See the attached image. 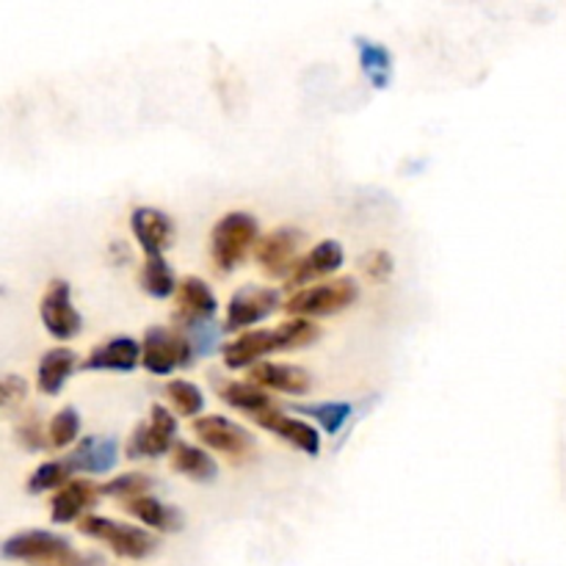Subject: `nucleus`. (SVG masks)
I'll list each match as a JSON object with an SVG mask.
<instances>
[{"mask_svg": "<svg viewBox=\"0 0 566 566\" xmlns=\"http://www.w3.org/2000/svg\"><path fill=\"white\" fill-rule=\"evenodd\" d=\"M175 437H177V418L166 407L155 403L149 409L147 423L138 426L127 440V459H155L164 453L175 451Z\"/></svg>", "mask_w": 566, "mask_h": 566, "instance_id": "6e6552de", "label": "nucleus"}, {"mask_svg": "<svg viewBox=\"0 0 566 566\" xmlns=\"http://www.w3.org/2000/svg\"><path fill=\"white\" fill-rule=\"evenodd\" d=\"M72 473H75V470L70 468L66 459H53V462L39 464L31 473V479H28V492H31V495H42V492L50 490H64L72 481Z\"/></svg>", "mask_w": 566, "mask_h": 566, "instance_id": "bb28decb", "label": "nucleus"}, {"mask_svg": "<svg viewBox=\"0 0 566 566\" xmlns=\"http://www.w3.org/2000/svg\"><path fill=\"white\" fill-rule=\"evenodd\" d=\"M171 470L197 481V484H210L219 475V464H216V459L208 451L182 440H177L175 451H171Z\"/></svg>", "mask_w": 566, "mask_h": 566, "instance_id": "412c9836", "label": "nucleus"}, {"mask_svg": "<svg viewBox=\"0 0 566 566\" xmlns=\"http://www.w3.org/2000/svg\"><path fill=\"white\" fill-rule=\"evenodd\" d=\"M249 376H252V385L263 387V390L287 392V396H304L313 387L307 370L291 363H269V359H263L260 365H254Z\"/></svg>", "mask_w": 566, "mask_h": 566, "instance_id": "a211bd4d", "label": "nucleus"}, {"mask_svg": "<svg viewBox=\"0 0 566 566\" xmlns=\"http://www.w3.org/2000/svg\"><path fill=\"white\" fill-rule=\"evenodd\" d=\"M81 534L92 536V539L103 542L119 558H133V562H142L149 553L158 547L155 536L149 531L136 528V525L116 523V520L97 517V514H88L81 520Z\"/></svg>", "mask_w": 566, "mask_h": 566, "instance_id": "423d86ee", "label": "nucleus"}, {"mask_svg": "<svg viewBox=\"0 0 566 566\" xmlns=\"http://www.w3.org/2000/svg\"><path fill=\"white\" fill-rule=\"evenodd\" d=\"M142 287L147 296L153 298H169L177 293V285L180 282L175 280V271H171V265L166 263L164 258H147L144 260V269H142Z\"/></svg>", "mask_w": 566, "mask_h": 566, "instance_id": "a878e982", "label": "nucleus"}, {"mask_svg": "<svg viewBox=\"0 0 566 566\" xmlns=\"http://www.w3.org/2000/svg\"><path fill=\"white\" fill-rule=\"evenodd\" d=\"M193 346L182 329L149 326L142 340V365L153 376H169L193 363Z\"/></svg>", "mask_w": 566, "mask_h": 566, "instance_id": "39448f33", "label": "nucleus"}, {"mask_svg": "<svg viewBox=\"0 0 566 566\" xmlns=\"http://www.w3.org/2000/svg\"><path fill=\"white\" fill-rule=\"evenodd\" d=\"M219 396L221 401L230 403L232 409H238V412L243 415H252V418L276 409L274 401L269 398V392H265L263 387L252 385V381H224V385H219Z\"/></svg>", "mask_w": 566, "mask_h": 566, "instance_id": "b1692460", "label": "nucleus"}, {"mask_svg": "<svg viewBox=\"0 0 566 566\" xmlns=\"http://www.w3.org/2000/svg\"><path fill=\"white\" fill-rule=\"evenodd\" d=\"M125 506V512L130 514V517L142 520L147 528L153 531H164V534H175V531L182 528V514L177 512L175 506H166V503H160L158 497H136V501H127L122 503Z\"/></svg>", "mask_w": 566, "mask_h": 566, "instance_id": "5701e85b", "label": "nucleus"}, {"mask_svg": "<svg viewBox=\"0 0 566 566\" xmlns=\"http://www.w3.org/2000/svg\"><path fill=\"white\" fill-rule=\"evenodd\" d=\"M175 296H177L175 324L180 326V329H188V326H197V324H210V321L216 318L219 302H216L208 282H202L199 276H186V280H180Z\"/></svg>", "mask_w": 566, "mask_h": 566, "instance_id": "f8f14e48", "label": "nucleus"}, {"mask_svg": "<svg viewBox=\"0 0 566 566\" xmlns=\"http://www.w3.org/2000/svg\"><path fill=\"white\" fill-rule=\"evenodd\" d=\"M3 558L33 566H86V558L59 534L50 531H20L3 542Z\"/></svg>", "mask_w": 566, "mask_h": 566, "instance_id": "7ed1b4c3", "label": "nucleus"}, {"mask_svg": "<svg viewBox=\"0 0 566 566\" xmlns=\"http://www.w3.org/2000/svg\"><path fill=\"white\" fill-rule=\"evenodd\" d=\"M17 440H20V446L28 448V451H42L44 431H42V423H39L36 412H28L25 418L17 420Z\"/></svg>", "mask_w": 566, "mask_h": 566, "instance_id": "473e14b6", "label": "nucleus"}, {"mask_svg": "<svg viewBox=\"0 0 566 566\" xmlns=\"http://www.w3.org/2000/svg\"><path fill=\"white\" fill-rule=\"evenodd\" d=\"M280 307V291L263 285H247L232 293L227 304L224 332H247L249 326L260 324Z\"/></svg>", "mask_w": 566, "mask_h": 566, "instance_id": "9b49d317", "label": "nucleus"}, {"mask_svg": "<svg viewBox=\"0 0 566 566\" xmlns=\"http://www.w3.org/2000/svg\"><path fill=\"white\" fill-rule=\"evenodd\" d=\"M25 392H28L25 381H22L20 376L9 374V376H6V379H3V407L11 409V407H14V403H22V398H25Z\"/></svg>", "mask_w": 566, "mask_h": 566, "instance_id": "72a5a7b5", "label": "nucleus"}, {"mask_svg": "<svg viewBox=\"0 0 566 566\" xmlns=\"http://www.w3.org/2000/svg\"><path fill=\"white\" fill-rule=\"evenodd\" d=\"M293 412L304 415V418H313L318 420L321 429L326 431V434H337V431L343 429V426L348 423V418H352L354 407L348 401H321V403H293Z\"/></svg>", "mask_w": 566, "mask_h": 566, "instance_id": "393cba45", "label": "nucleus"}, {"mask_svg": "<svg viewBox=\"0 0 566 566\" xmlns=\"http://www.w3.org/2000/svg\"><path fill=\"white\" fill-rule=\"evenodd\" d=\"M359 285L354 276H337L332 282H321V285H310L304 291H296L285 302V313L291 318H324V315H335L346 310L348 304L357 302Z\"/></svg>", "mask_w": 566, "mask_h": 566, "instance_id": "20e7f679", "label": "nucleus"}, {"mask_svg": "<svg viewBox=\"0 0 566 566\" xmlns=\"http://www.w3.org/2000/svg\"><path fill=\"white\" fill-rule=\"evenodd\" d=\"M252 420L260 426V429L271 431V434H276L280 440L291 442L293 448H298V451L307 453V457H318L321 453L318 429H313V426L304 423V420L291 418V415L280 412V409H271V412L258 415V418Z\"/></svg>", "mask_w": 566, "mask_h": 566, "instance_id": "2eb2a0df", "label": "nucleus"}, {"mask_svg": "<svg viewBox=\"0 0 566 566\" xmlns=\"http://www.w3.org/2000/svg\"><path fill=\"white\" fill-rule=\"evenodd\" d=\"M77 368V354L72 348H50L42 354L36 368V387L44 396H55L61 392V387L66 385V379L72 376V370Z\"/></svg>", "mask_w": 566, "mask_h": 566, "instance_id": "aec40b11", "label": "nucleus"}, {"mask_svg": "<svg viewBox=\"0 0 566 566\" xmlns=\"http://www.w3.org/2000/svg\"><path fill=\"white\" fill-rule=\"evenodd\" d=\"M343 260H346V252H343V247L337 241L315 243V247L298 260L296 269L291 271V276L285 280V287H291V291L293 287L304 291V285H310L313 280L335 274V271L343 265Z\"/></svg>", "mask_w": 566, "mask_h": 566, "instance_id": "4468645a", "label": "nucleus"}, {"mask_svg": "<svg viewBox=\"0 0 566 566\" xmlns=\"http://www.w3.org/2000/svg\"><path fill=\"white\" fill-rule=\"evenodd\" d=\"M359 265H363V274L368 276L370 282H387L392 276V271H396V263H392L390 252H385V249L368 252L359 260Z\"/></svg>", "mask_w": 566, "mask_h": 566, "instance_id": "7c9ffc66", "label": "nucleus"}, {"mask_svg": "<svg viewBox=\"0 0 566 566\" xmlns=\"http://www.w3.org/2000/svg\"><path fill=\"white\" fill-rule=\"evenodd\" d=\"M191 431L199 437V442L213 451L224 453L230 459H247L254 451V437L243 426L221 418V415H202L191 423Z\"/></svg>", "mask_w": 566, "mask_h": 566, "instance_id": "9d476101", "label": "nucleus"}, {"mask_svg": "<svg viewBox=\"0 0 566 566\" xmlns=\"http://www.w3.org/2000/svg\"><path fill=\"white\" fill-rule=\"evenodd\" d=\"M99 495H103V492H99V486L92 484V481H70V484H66L64 490L55 492L53 501H50V520H53L55 525L75 523V520L83 517L88 509L97 506Z\"/></svg>", "mask_w": 566, "mask_h": 566, "instance_id": "f3484780", "label": "nucleus"}, {"mask_svg": "<svg viewBox=\"0 0 566 566\" xmlns=\"http://www.w3.org/2000/svg\"><path fill=\"white\" fill-rule=\"evenodd\" d=\"M182 332L188 335V340H191V346H193V354H199V357H205V354L213 352L221 340V329L213 324V321H210V324L188 326V329H182Z\"/></svg>", "mask_w": 566, "mask_h": 566, "instance_id": "2f4dec72", "label": "nucleus"}, {"mask_svg": "<svg viewBox=\"0 0 566 566\" xmlns=\"http://www.w3.org/2000/svg\"><path fill=\"white\" fill-rule=\"evenodd\" d=\"M304 243V232L296 227H280L263 235L254 247V260H258L260 271L271 280H287L291 271L296 269L298 249Z\"/></svg>", "mask_w": 566, "mask_h": 566, "instance_id": "0eeeda50", "label": "nucleus"}, {"mask_svg": "<svg viewBox=\"0 0 566 566\" xmlns=\"http://www.w3.org/2000/svg\"><path fill=\"white\" fill-rule=\"evenodd\" d=\"M354 48L359 55V70L368 77L370 86L387 88L392 81V53L381 42L368 36L354 39Z\"/></svg>", "mask_w": 566, "mask_h": 566, "instance_id": "4be33fe9", "label": "nucleus"}, {"mask_svg": "<svg viewBox=\"0 0 566 566\" xmlns=\"http://www.w3.org/2000/svg\"><path fill=\"white\" fill-rule=\"evenodd\" d=\"M81 434V415H77L75 407H64L53 415L48 426V446L61 451V448L72 446Z\"/></svg>", "mask_w": 566, "mask_h": 566, "instance_id": "c85d7f7f", "label": "nucleus"}, {"mask_svg": "<svg viewBox=\"0 0 566 566\" xmlns=\"http://www.w3.org/2000/svg\"><path fill=\"white\" fill-rule=\"evenodd\" d=\"M39 318H42L44 329L55 340H72L81 335L83 318L72 304V287L70 282L53 280L44 291L42 302H39Z\"/></svg>", "mask_w": 566, "mask_h": 566, "instance_id": "1a4fd4ad", "label": "nucleus"}, {"mask_svg": "<svg viewBox=\"0 0 566 566\" xmlns=\"http://www.w3.org/2000/svg\"><path fill=\"white\" fill-rule=\"evenodd\" d=\"M321 337V329L315 321L307 318H291L285 324L274 326V329H254V332H241V335L232 337L230 343H224L221 348V359L230 370H243L254 368V365L263 363V357L274 352H285V348H302L310 346Z\"/></svg>", "mask_w": 566, "mask_h": 566, "instance_id": "f257e3e1", "label": "nucleus"}, {"mask_svg": "<svg viewBox=\"0 0 566 566\" xmlns=\"http://www.w3.org/2000/svg\"><path fill=\"white\" fill-rule=\"evenodd\" d=\"M116 459H119V442L114 437H83L75 446V451L66 457V462H70L75 473L99 475L108 473L116 464Z\"/></svg>", "mask_w": 566, "mask_h": 566, "instance_id": "6ab92c4d", "label": "nucleus"}, {"mask_svg": "<svg viewBox=\"0 0 566 566\" xmlns=\"http://www.w3.org/2000/svg\"><path fill=\"white\" fill-rule=\"evenodd\" d=\"M142 365V343L133 337H111L92 348L86 359L81 363L83 370H136Z\"/></svg>", "mask_w": 566, "mask_h": 566, "instance_id": "dca6fc26", "label": "nucleus"}, {"mask_svg": "<svg viewBox=\"0 0 566 566\" xmlns=\"http://www.w3.org/2000/svg\"><path fill=\"white\" fill-rule=\"evenodd\" d=\"M130 230L142 247L144 258H164L175 241V221L158 208H136L130 216Z\"/></svg>", "mask_w": 566, "mask_h": 566, "instance_id": "ddd939ff", "label": "nucleus"}, {"mask_svg": "<svg viewBox=\"0 0 566 566\" xmlns=\"http://www.w3.org/2000/svg\"><path fill=\"white\" fill-rule=\"evenodd\" d=\"M153 490V479L147 473H122L116 475L114 481L99 486V492L108 497H116V501L127 503V501H136V497H144L147 492Z\"/></svg>", "mask_w": 566, "mask_h": 566, "instance_id": "c756f323", "label": "nucleus"}, {"mask_svg": "<svg viewBox=\"0 0 566 566\" xmlns=\"http://www.w3.org/2000/svg\"><path fill=\"white\" fill-rule=\"evenodd\" d=\"M166 396H169L177 415H182V418H202L205 398L197 385H191V381L186 379H171L169 385H166Z\"/></svg>", "mask_w": 566, "mask_h": 566, "instance_id": "cd10ccee", "label": "nucleus"}, {"mask_svg": "<svg viewBox=\"0 0 566 566\" xmlns=\"http://www.w3.org/2000/svg\"><path fill=\"white\" fill-rule=\"evenodd\" d=\"M260 224L252 213L232 210L224 219L216 221L210 232V258L219 274H230L247 260V254L258 247Z\"/></svg>", "mask_w": 566, "mask_h": 566, "instance_id": "f03ea898", "label": "nucleus"}]
</instances>
